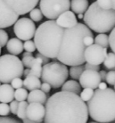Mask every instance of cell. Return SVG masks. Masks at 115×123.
I'll list each match as a JSON object with an SVG mask.
<instances>
[{
  "instance_id": "obj_1",
  "label": "cell",
  "mask_w": 115,
  "mask_h": 123,
  "mask_svg": "<svg viewBox=\"0 0 115 123\" xmlns=\"http://www.w3.org/2000/svg\"><path fill=\"white\" fill-rule=\"evenodd\" d=\"M88 108L78 94L60 91L48 98L44 123H86Z\"/></svg>"
},
{
  "instance_id": "obj_2",
  "label": "cell",
  "mask_w": 115,
  "mask_h": 123,
  "mask_svg": "<svg viewBox=\"0 0 115 123\" xmlns=\"http://www.w3.org/2000/svg\"><path fill=\"white\" fill-rule=\"evenodd\" d=\"M92 36V31L84 24L78 23L71 28H66L61 41L57 60L66 66L83 65L85 60L86 45L83 39Z\"/></svg>"
},
{
  "instance_id": "obj_3",
  "label": "cell",
  "mask_w": 115,
  "mask_h": 123,
  "mask_svg": "<svg viewBox=\"0 0 115 123\" xmlns=\"http://www.w3.org/2000/svg\"><path fill=\"white\" fill-rule=\"evenodd\" d=\"M65 28L58 25L56 21H45L36 29L34 41L36 50L50 59H57Z\"/></svg>"
},
{
  "instance_id": "obj_4",
  "label": "cell",
  "mask_w": 115,
  "mask_h": 123,
  "mask_svg": "<svg viewBox=\"0 0 115 123\" xmlns=\"http://www.w3.org/2000/svg\"><path fill=\"white\" fill-rule=\"evenodd\" d=\"M86 103L90 117L95 121L110 123L115 121L114 89H96L92 98Z\"/></svg>"
},
{
  "instance_id": "obj_5",
  "label": "cell",
  "mask_w": 115,
  "mask_h": 123,
  "mask_svg": "<svg viewBox=\"0 0 115 123\" xmlns=\"http://www.w3.org/2000/svg\"><path fill=\"white\" fill-rule=\"evenodd\" d=\"M83 21L94 32L108 33L115 27V9H103L94 2L85 12Z\"/></svg>"
},
{
  "instance_id": "obj_6",
  "label": "cell",
  "mask_w": 115,
  "mask_h": 123,
  "mask_svg": "<svg viewBox=\"0 0 115 123\" xmlns=\"http://www.w3.org/2000/svg\"><path fill=\"white\" fill-rule=\"evenodd\" d=\"M22 60L17 56L5 54L0 56V82L11 83L16 78H21L24 74Z\"/></svg>"
},
{
  "instance_id": "obj_7",
  "label": "cell",
  "mask_w": 115,
  "mask_h": 123,
  "mask_svg": "<svg viewBox=\"0 0 115 123\" xmlns=\"http://www.w3.org/2000/svg\"><path fill=\"white\" fill-rule=\"evenodd\" d=\"M69 76L67 66L61 62H51L43 66L41 80L43 83H47L54 89L62 87L66 82Z\"/></svg>"
},
{
  "instance_id": "obj_8",
  "label": "cell",
  "mask_w": 115,
  "mask_h": 123,
  "mask_svg": "<svg viewBox=\"0 0 115 123\" xmlns=\"http://www.w3.org/2000/svg\"><path fill=\"white\" fill-rule=\"evenodd\" d=\"M71 8L70 0H40V9L43 15L50 20H56L63 13Z\"/></svg>"
},
{
  "instance_id": "obj_9",
  "label": "cell",
  "mask_w": 115,
  "mask_h": 123,
  "mask_svg": "<svg viewBox=\"0 0 115 123\" xmlns=\"http://www.w3.org/2000/svg\"><path fill=\"white\" fill-rule=\"evenodd\" d=\"M14 32L17 38L21 41H29L35 35V24L29 18H20L14 24Z\"/></svg>"
},
{
  "instance_id": "obj_10",
  "label": "cell",
  "mask_w": 115,
  "mask_h": 123,
  "mask_svg": "<svg viewBox=\"0 0 115 123\" xmlns=\"http://www.w3.org/2000/svg\"><path fill=\"white\" fill-rule=\"evenodd\" d=\"M107 55H108L107 48L94 43L86 48L85 60L86 63L92 64V65H100L103 63Z\"/></svg>"
},
{
  "instance_id": "obj_11",
  "label": "cell",
  "mask_w": 115,
  "mask_h": 123,
  "mask_svg": "<svg viewBox=\"0 0 115 123\" xmlns=\"http://www.w3.org/2000/svg\"><path fill=\"white\" fill-rule=\"evenodd\" d=\"M40 0H4V2L19 15H24L34 9Z\"/></svg>"
},
{
  "instance_id": "obj_12",
  "label": "cell",
  "mask_w": 115,
  "mask_h": 123,
  "mask_svg": "<svg viewBox=\"0 0 115 123\" xmlns=\"http://www.w3.org/2000/svg\"><path fill=\"white\" fill-rule=\"evenodd\" d=\"M19 16L4 2V0H0V29L12 26L19 19Z\"/></svg>"
},
{
  "instance_id": "obj_13",
  "label": "cell",
  "mask_w": 115,
  "mask_h": 123,
  "mask_svg": "<svg viewBox=\"0 0 115 123\" xmlns=\"http://www.w3.org/2000/svg\"><path fill=\"white\" fill-rule=\"evenodd\" d=\"M102 79L98 71L85 69L81 75L79 83L83 89H96L98 88Z\"/></svg>"
},
{
  "instance_id": "obj_14",
  "label": "cell",
  "mask_w": 115,
  "mask_h": 123,
  "mask_svg": "<svg viewBox=\"0 0 115 123\" xmlns=\"http://www.w3.org/2000/svg\"><path fill=\"white\" fill-rule=\"evenodd\" d=\"M46 116V107L40 103H29L27 108V118L34 121L42 122Z\"/></svg>"
},
{
  "instance_id": "obj_15",
  "label": "cell",
  "mask_w": 115,
  "mask_h": 123,
  "mask_svg": "<svg viewBox=\"0 0 115 123\" xmlns=\"http://www.w3.org/2000/svg\"><path fill=\"white\" fill-rule=\"evenodd\" d=\"M75 13L72 11H66V12L63 13L62 14L59 16L56 19V23L58 25L61 26L63 28H71L74 27L75 25L78 24L77 19H76Z\"/></svg>"
},
{
  "instance_id": "obj_16",
  "label": "cell",
  "mask_w": 115,
  "mask_h": 123,
  "mask_svg": "<svg viewBox=\"0 0 115 123\" xmlns=\"http://www.w3.org/2000/svg\"><path fill=\"white\" fill-rule=\"evenodd\" d=\"M14 89L12 85L9 84H4L0 86V102L9 103L14 100Z\"/></svg>"
},
{
  "instance_id": "obj_17",
  "label": "cell",
  "mask_w": 115,
  "mask_h": 123,
  "mask_svg": "<svg viewBox=\"0 0 115 123\" xmlns=\"http://www.w3.org/2000/svg\"><path fill=\"white\" fill-rule=\"evenodd\" d=\"M6 49L12 55H19L24 51V44L19 38H12L8 41Z\"/></svg>"
},
{
  "instance_id": "obj_18",
  "label": "cell",
  "mask_w": 115,
  "mask_h": 123,
  "mask_svg": "<svg viewBox=\"0 0 115 123\" xmlns=\"http://www.w3.org/2000/svg\"><path fill=\"white\" fill-rule=\"evenodd\" d=\"M48 100L47 95L41 89H35V90L30 91L28 95L27 101L29 103H40L42 105H46Z\"/></svg>"
},
{
  "instance_id": "obj_19",
  "label": "cell",
  "mask_w": 115,
  "mask_h": 123,
  "mask_svg": "<svg viewBox=\"0 0 115 123\" xmlns=\"http://www.w3.org/2000/svg\"><path fill=\"white\" fill-rule=\"evenodd\" d=\"M41 82L39 78L35 77L34 75H28L26 78H24V87L27 90L33 91L35 89H39L41 87Z\"/></svg>"
},
{
  "instance_id": "obj_20",
  "label": "cell",
  "mask_w": 115,
  "mask_h": 123,
  "mask_svg": "<svg viewBox=\"0 0 115 123\" xmlns=\"http://www.w3.org/2000/svg\"><path fill=\"white\" fill-rule=\"evenodd\" d=\"M89 4L87 0H72L71 2V9L75 14H83L87 9Z\"/></svg>"
},
{
  "instance_id": "obj_21",
  "label": "cell",
  "mask_w": 115,
  "mask_h": 123,
  "mask_svg": "<svg viewBox=\"0 0 115 123\" xmlns=\"http://www.w3.org/2000/svg\"><path fill=\"white\" fill-rule=\"evenodd\" d=\"M81 84L76 80H68L61 87V91H67L76 94H80L81 93Z\"/></svg>"
},
{
  "instance_id": "obj_22",
  "label": "cell",
  "mask_w": 115,
  "mask_h": 123,
  "mask_svg": "<svg viewBox=\"0 0 115 123\" xmlns=\"http://www.w3.org/2000/svg\"><path fill=\"white\" fill-rule=\"evenodd\" d=\"M42 61L40 58L39 57H34V61H33L32 66L30 68V75H34L35 77L40 79L41 74H42Z\"/></svg>"
},
{
  "instance_id": "obj_23",
  "label": "cell",
  "mask_w": 115,
  "mask_h": 123,
  "mask_svg": "<svg viewBox=\"0 0 115 123\" xmlns=\"http://www.w3.org/2000/svg\"><path fill=\"white\" fill-rule=\"evenodd\" d=\"M85 70V66L84 65H78V66H72L71 67L69 70V75L74 80H77L80 79L81 75Z\"/></svg>"
},
{
  "instance_id": "obj_24",
  "label": "cell",
  "mask_w": 115,
  "mask_h": 123,
  "mask_svg": "<svg viewBox=\"0 0 115 123\" xmlns=\"http://www.w3.org/2000/svg\"><path fill=\"white\" fill-rule=\"evenodd\" d=\"M94 43L104 48H108L109 46V36H108V35L105 33L98 35L94 39Z\"/></svg>"
},
{
  "instance_id": "obj_25",
  "label": "cell",
  "mask_w": 115,
  "mask_h": 123,
  "mask_svg": "<svg viewBox=\"0 0 115 123\" xmlns=\"http://www.w3.org/2000/svg\"><path fill=\"white\" fill-rule=\"evenodd\" d=\"M103 65L108 70H114L115 68V53L108 52L103 62Z\"/></svg>"
},
{
  "instance_id": "obj_26",
  "label": "cell",
  "mask_w": 115,
  "mask_h": 123,
  "mask_svg": "<svg viewBox=\"0 0 115 123\" xmlns=\"http://www.w3.org/2000/svg\"><path fill=\"white\" fill-rule=\"evenodd\" d=\"M28 105H29V102H26V101L19 102V108H18V111H17V116L19 119L24 120L25 118H27Z\"/></svg>"
},
{
  "instance_id": "obj_27",
  "label": "cell",
  "mask_w": 115,
  "mask_h": 123,
  "mask_svg": "<svg viewBox=\"0 0 115 123\" xmlns=\"http://www.w3.org/2000/svg\"><path fill=\"white\" fill-rule=\"evenodd\" d=\"M28 95H29V94L27 92V89L21 88V89L15 90L14 99H15V100L19 101V102H22V101H25V99H28Z\"/></svg>"
},
{
  "instance_id": "obj_28",
  "label": "cell",
  "mask_w": 115,
  "mask_h": 123,
  "mask_svg": "<svg viewBox=\"0 0 115 123\" xmlns=\"http://www.w3.org/2000/svg\"><path fill=\"white\" fill-rule=\"evenodd\" d=\"M29 16H30V19L33 21H34V22H40L43 19V16L44 15H43L40 9L34 8V9H32L29 12Z\"/></svg>"
},
{
  "instance_id": "obj_29",
  "label": "cell",
  "mask_w": 115,
  "mask_h": 123,
  "mask_svg": "<svg viewBox=\"0 0 115 123\" xmlns=\"http://www.w3.org/2000/svg\"><path fill=\"white\" fill-rule=\"evenodd\" d=\"M93 94H94V89H88L87 88V89H84L81 91L80 97H81V99H82L83 101L87 102V101H89L90 99L92 98Z\"/></svg>"
},
{
  "instance_id": "obj_30",
  "label": "cell",
  "mask_w": 115,
  "mask_h": 123,
  "mask_svg": "<svg viewBox=\"0 0 115 123\" xmlns=\"http://www.w3.org/2000/svg\"><path fill=\"white\" fill-rule=\"evenodd\" d=\"M9 41V35L4 30L0 29V45L2 47L5 46Z\"/></svg>"
},
{
  "instance_id": "obj_31",
  "label": "cell",
  "mask_w": 115,
  "mask_h": 123,
  "mask_svg": "<svg viewBox=\"0 0 115 123\" xmlns=\"http://www.w3.org/2000/svg\"><path fill=\"white\" fill-rule=\"evenodd\" d=\"M10 112V106L7 103H0V116H7Z\"/></svg>"
},
{
  "instance_id": "obj_32",
  "label": "cell",
  "mask_w": 115,
  "mask_h": 123,
  "mask_svg": "<svg viewBox=\"0 0 115 123\" xmlns=\"http://www.w3.org/2000/svg\"><path fill=\"white\" fill-rule=\"evenodd\" d=\"M24 49L25 50V51H28V52H31V53L34 52L36 50L34 41H32L31 40L26 41L24 43Z\"/></svg>"
},
{
  "instance_id": "obj_33",
  "label": "cell",
  "mask_w": 115,
  "mask_h": 123,
  "mask_svg": "<svg viewBox=\"0 0 115 123\" xmlns=\"http://www.w3.org/2000/svg\"><path fill=\"white\" fill-rule=\"evenodd\" d=\"M98 5L103 9H112L113 4L111 0H97Z\"/></svg>"
},
{
  "instance_id": "obj_34",
  "label": "cell",
  "mask_w": 115,
  "mask_h": 123,
  "mask_svg": "<svg viewBox=\"0 0 115 123\" xmlns=\"http://www.w3.org/2000/svg\"><path fill=\"white\" fill-rule=\"evenodd\" d=\"M106 82L109 85L114 86L115 84V70H110L107 74Z\"/></svg>"
},
{
  "instance_id": "obj_35",
  "label": "cell",
  "mask_w": 115,
  "mask_h": 123,
  "mask_svg": "<svg viewBox=\"0 0 115 123\" xmlns=\"http://www.w3.org/2000/svg\"><path fill=\"white\" fill-rule=\"evenodd\" d=\"M109 46L113 52L115 53V27L111 31L109 36Z\"/></svg>"
},
{
  "instance_id": "obj_36",
  "label": "cell",
  "mask_w": 115,
  "mask_h": 123,
  "mask_svg": "<svg viewBox=\"0 0 115 123\" xmlns=\"http://www.w3.org/2000/svg\"><path fill=\"white\" fill-rule=\"evenodd\" d=\"M34 59V57L33 56H25V57H23L22 62H23L24 67H25L26 68H30L31 66H32Z\"/></svg>"
},
{
  "instance_id": "obj_37",
  "label": "cell",
  "mask_w": 115,
  "mask_h": 123,
  "mask_svg": "<svg viewBox=\"0 0 115 123\" xmlns=\"http://www.w3.org/2000/svg\"><path fill=\"white\" fill-rule=\"evenodd\" d=\"M11 85L14 89H19L24 86V80L21 79V78H16L11 82Z\"/></svg>"
},
{
  "instance_id": "obj_38",
  "label": "cell",
  "mask_w": 115,
  "mask_h": 123,
  "mask_svg": "<svg viewBox=\"0 0 115 123\" xmlns=\"http://www.w3.org/2000/svg\"><path fill=\"white\" fill-rule=\"evenodd\" d=\"M0 123H22L18 120L9 116H1L0 117Z\"/></svg>"
},
{
  "instance_id": "obj_39",
  "label": "cell",
  "mask_w": 115,
  "mask_h": 123,
  "mask_svg": "<svg viewBox=\"0 0 115 123\" xmlns=\"http://www.w3.org/2000/svg\"><path fill=\"white\" fill-rule=\"evenodd\" d=\"M19 104V102L17 100H13L12 102H10V105H9L10 106V111L13 115H14V116H17Z\"/></svg>"
},
{
  "instance_id": "obj_40",
  "label": "cell",
  "mask_w": 115,
  "mask_h": 123,
  "mask_svg": "<svg viewBox=\"0 0 115 123\" xmlns=\"http://www.w3.org/2000/svg\"><path fill=\"white\" fill-rule=\"evenodd\" d=\"M35 57L40 58L41 61H42V62H43V65H46V64L49 63V62H50V58L49 57H47L46 56H45V55L41 54V53H40V52H38L37 54H36Z\"/></svg>"
},
{
  "instance_id": "obj_41",
  "label": "cell",
  "mask_w": 115,
  "mask_h": 123,
  "mask_svg": "<svg viewBox=\"0 0 115 123\" xmlns=\"http://www.w3.org/2000/svg\"><path fill=\"white\" fill-rule=\"evenodd\" d=\"M83 41H84V44L86 45V46L87 47V46H91V45L93 44V42H94V39H93V36H86V37H84Z\"/></svg>"
},
{
  "instance_id": "obj_42",
  "label": "cell",
  "mask_w": 115,
  "mask_h": 123,
  "mask_svg": "<svg viewBox=\"0 0 115 123\" xmlns=\"http://www.w3.org/2000/svg\"><path fill=\"white\" fill-rule=\"evenodd\" d=\"M51 88H52V87H51L49 84H47V83H42V84H41V87H40V89L43 91V92L46 93V94H48V93H50V91H51Z\"/></svg>"
},
{
  "instance_id": "obj_43",
  "label": "cell",
  "mask_w": 115,
  "mask_h": 123,
  "mask_svg": "<svg viewBox=\"0 0 115 123\" xmlns=\"http://www.w3.org/2000/svg\"><path fill=\"white\" fill-rule=\"evenodd\" d=\"M85 69H89V70H94V71H99L100 66L99 65H92L90 63H86L85 64Z\"/></svg>"
},
{
  "instance_id": "obj_44",
  "label": "cell",
  "mask_w": 115,
  "mask_h": 123,
  "mask_svg": "<svg viewBox=\"0 0 115 123\" xmlns=\"http://www.w3.org/2000/svg\"><path fill=\"white\" fill-rule=\"evenodd\" d=\"M99 74H100V77H101L102 81H103V82L106 81V78H107V74H108V73L104 70H102L99 72Z\"/></svg>"
},
{
  "instance_id": "obj_45",
  "label": "cell",
  "mask_w": 115,
  "mask_h": 123,
  "mask_svg": "<svg viewBox=\"0 0 115 123\" xmlns=\"http://www.w3.org/2000/svg\"><path fill=\"white\" fill-rule=\"evenodd\" d=\"M107 84L105 82H101L99 84V86H98V89H107Z\"/></svg>"
},
{
  "instance_id": "obj_46",
  "label": "cell",
  "mask_w": 115,
  "mask_h": 123,
  "mask_svg": "<svg viewBox=\"0 0 115 123\" xmlns=\"http://www.w3.org/2000/svg\"><path fill=\"white\" fill-rule=\"evenodd\" d=\"M23 123H41L39 121H34L32 120H29V118H25V119L23 120Z\"/></svg>"
},
{
  "instance_id": "obj_47",
  "label": "cell",
  "mask_w": 115,
  "mask_h": 123,
  "mask_svg": "<svg viewBox=\"0 0 115 123\" xmlns=\"http://www.w3.org/2000/svg\"><path fill=\"white\" fill-rule=\"evenodd\" d=\"M30 74V68H26L24 70V74H23V76H24V78H26L28 75H29Z\"/></svg>"
},
{
  "instance_id": "obj_48",
  "label": "cell",
  "mask_w": 115,
  "mask_h": 123,
  "mask_svg": "<svg viewBox=\"0 0 115 123\" xmlns=\"http://www.w3.org/2000/svg\"><path fill=\"white\" fill-rule=\"evenodd\" d=\"M33 56L31 52H28V51H25V52L23 54V57H25V56Z\"/></svg>"
},
{
  "instance_id": "obj_49",
  "label": "cell",
  "mask_w": 115,
  "mask_h": 123,
  "mask_svg": "<svg viewBox=\"0 0 115 123\" xmlns=\"http://www.w3.org/2000/svg\"><path fill=\"white\" fill-rule=\"evenodd\" d=\"M112 1V4H113V9H115V0H111Z\"/></svg>"
},
{
  "instance_id": "obj_50",
  "label": "cell",
  "mask_w": 115,
  "mask_h": 123,
  "mask_svg": "<svg viewBox=\"0 0 115 123\" xmlns=\"http://www.w3.org/2000/svg\"><path fill=\"white\" fill-rule=\"evenodd\" d=\"M78 18H79V19H83L84 15H82V14H78Z\"/></svg>"
},
{
  "instance_id": "obj_51",
  "label": "cell",
  "mask_w": 115,
  "mask_h": 123,
  "mask_svg": "<svg viewBox=\"0 0 115 123\" xmlns=\"http://www.w3.org/2000/svg\"><path fill=\"white\" fill-rule=\"evenodd\" d=\"M1 51H2V46H1V45H0V54H1Z\"/></svg>"
},
{
  "instance_id": "obj_52",
  "label": "cell",
  "mask_w": 115,
  "mask_h": 123,
  "mask_svg": "<svg viewBox=\"0 0 115 123\" xmlns=\"http://www.w3.org/2000/svg\"><path fill=\"white\" fill-rule=\"evenodd\" d=\"M90 123H98V122H94V121H93V122H90Z\"/></svg>"
},
{
  "instance_id": "obj_53",
  "label": "cell",
  "mask_w": 115,
  "mask_h": 123,
  "mask_svg": "<svg viewBox=\"0 0 115 123\" xmlns=\"http://www.w3.org/2000/svg\"><path fill=\"white\" fill-rule=\"evenodd\" d=\"M114 90H115V84H114Z\"/></svg>"
},
{
  "instance_id": "obj_54",
  "label": "cell",
  "mask_w": 115,
  "mask_h": 123,
  "mask_svg": "<svg viewBox=\"0 0 115 123\" xmlns=\"http://www.w3.org/2000/svg\"><path fill=\"white\" fill-rule=\"evenodd\" d=\"M0 86H1V82H0Z\"/></svg>"
},
{
  "instance_id": "obj_55",
  "label": "cell",
  "mask_w": 115,
  "mask_h": 123,
  "mask_svg": "<svg viewBox=\"0 0 115 123\" xmlns=\"http://www.w3.org/2000/svg\"><path fill=\"white\" fill-rule=\"evenodd\" d=\"M114 70H115V68H114Z\"/></svg>"
}]
</instances>
